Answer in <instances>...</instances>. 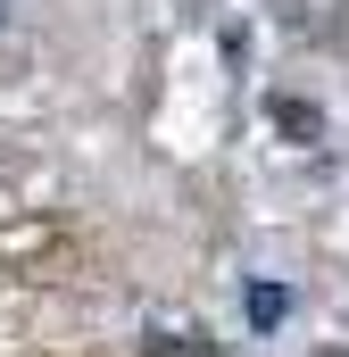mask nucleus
<instances>
[{"instance_id":"obj_1","label":"nucleus","mask_w":349,"mask_h":357,"mask_svg":"<svg viewBox=\"0 0 349 357\" xmlns=\"http://www.w3.org/2000/svg\"><path fill=\"white\" fill-rule=\"evenodd\" d=\"M150 357H225L208 333H150Z\"/></svg>"},{"instance_id":"obj_3","label":"nucleus","mask_w":349,"mask_h":357,"mask_svg":"<svg viewBox=\"0 0 349 357\" xmlns=\"http://www.w3.org/2000/svg\"><path fill=\"white\" fill-rule=\"evenodd\" d=\"M283 307H291V299H283V291H250V316H258V324H274V316H283Z\"/></svg>"},{"instance_id":"obj_2","label":"nucleus","mask_w":349,"mask_h":357,"mask_svg":"<svg viewBox=\"0 0 349 357\" xmlns=\"http://www.w3.org/2000/svg\"><path fill=\"white\" fill-rule=\"evenodd\" d=\"M274 125H283V133H299V142H308V133H316V108H308V100H274Z\"/></svg>"}]
</instances>
